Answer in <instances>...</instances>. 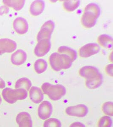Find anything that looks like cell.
I'll return each mask as SVG.
<instances>
[{
    "label": "cell",
    "instance_id": "cell-1",
    "mask_svg": "<svg viewBox=\"0 0 113 127\" xmlns=\"http://www.w3.org/2000/svg\"><path fill=\"white\" fill-rule=\"evenodd\" d=\"M79 73L81 77L86 79L85 85L89 89H96L102 84L103 76L98 69L94 66H84L80 69Z\"/></svg>",
    "mask_w": 113,
    "mask_h": 127
},
{
    "label": "cell",
    "instance_id": "cell-2",
    "mask_svg": "<svg viewBox=\"0 0 113 127\" xmlns=\"http://www.w3.org/2000/svg\"><path fill=\"white\" fill-rule=\"evenodd\" d=\"M100 8L97 4L91 3L86 6L84 9L81 22L84 27L90 29L95 25L100 15Z\"/></svg>",
    "mask_w": 113,
    "mask_h": 127
},
{
    "label": "cell",
    "instance_id": "cell-3",
    "mask_svg": "<svg viewBox=\"0 0 113 127\" xmlns=\"http://www.w3.org/2000/svg\"><path fill=\"white\" fill-rule=\"evenodd\" d=\"M49 62L51 68L58 72L70 68L73 62L70 56L66 54L54 53L50 56Z\"/></svg>",
    "mask_w": 113,
    "mask_h": 127
},
{
    "label": "cell",
    "instance_id": "cell-4",
    "mask_svg": "<svg viewBox=\"0 0 113 127\" xmlns=\"http://www.w3.org/2000/svg\"><path fill=\"white\" fill-rule=\"evenodd\" d=\"M42 89L44 93L54 101L61 99L66 93L65 87L61 84L52 85L49 83H45L42 86Z\"/></svg>",
    "mask_w": 113,
    "mask_h": 127
},
{
    "label": "cell",
    "instance_id": "cell-5",
    "mask_svg": "<svg viewBox=\"0 0 113 127\" xmlns=\"http://www.w3.org/2000/svg\"><path fill=\"white\" fill-rule=\"evenodd\" d=\"M2 95L3 99L10 104H14L18 100L25 99L28 96V93L23 89L6 88L2 91Z\"/></svg>",
    "mask_w": 113,
    "mask_h": 127
},
{
    "label": "cell",
    "instance_id": "cell-6",
    "mask_svg": "<svg viewBox=\"0 0 113 127\" xmlns=\"http://www.w3.org/2000/svg\"><path fill=\"white\" fill-rule=\"evenodd\" d=\"M55 26V24L52 20H48L44 23L38 33L37 40L38 42L42 39H51Z\"/></svg>",
    "mask_w": 113,
    "mask_h": 127
},
{
    "label": "cell",
    "instance_id": "cell-7",
    "mask_svg": "<svg viewBox=\"0 0 113 127\" xmlns=\"http://www.w3.org/2000/svg\"><path fill=\"white\" fill-rule=\"evenodd\" d=\"M66 113L68 115L78 117H83L87 115L88 109L86 105L79 104L68 107L66 108Z\"/></svg>",
    "mask_w": 113,
    "mask_h": 127
},
{
    "label": "cell",
    "instance_id": "cell-8",
    "mask_svg": "<svg viewBox=\"0 0 113 127\" xmlns=\"http://www.w3.org/2000/svg\"><path fill=\"white\" fill-rule=\"evenodd\" d=\"M100 51V47L96 43H89L82 47L79 51L81 57L87 58L97 54Z\"/></svg>",
    "mask_w": 113,
    "mask_h": 127
},
{
    "label": "cell",
    "instance_id": "cell-9",
    "mask_svg": "<svg viewBox=\"0 0 113 127\" xmlns=\"http://www.w3.org/2000/svg\"><path fill=\"white\" fill-rule=\"evenodd\" d=\"M52 111V105L51 103L48 101H43L38 109V114L41 119L47 120L51 117Z\"/></svg>",
    "mask_w": 113,
    "mask_h": 127
},
{
    "label": "cell",
    "instance_id": "cell-10",
    "mask_svg": "<svg viewBox=\"0 0 113 127\" xmlns=\"http://www.w3.org/2000/svg\"><path fill=\"white\" fill-rule=\"evenodd\" d=\"M34 49V53L38 57L43 56L48 54L51 48L49 39H42L38 42Z\"/></svg>",
    "mask_w": 113,
    "mask_h": 127
},
{
    "label": "cell",
    "instance_id": "cell-11",
    "mask_svg": "<svg viewBox=\"0 0 113 127\" xmlns=\"http://www.w3.org/2000/svg\"><path fill=\"white\" fill-rule=\"evenodd\" d=\"M17 48V44L14 41L9 39H0V55L6 53H12Z\"/></svg>",
    "mask_w": 113,
    "mask_h": 127
},
{
    "label": "cell",
    "instance_id": "cell-12",
    "mask_svg": "<svg viewBox=\"0 0 113 127\" xmlns=\"http://www.w3.org/2000/svg\"><path fill=\"white\" fill-rule=\"evenodd\" d=\"M15 31L19 34L26 33L28 29V24L26 19L22 17H18L15 19L13 23Z\"/></svg>",
    "mask_w": 113,
    "mask_h": 127
},
{
    "label": "cell",
    "instance_id": "cell-13",
    "mask_svg": "<svg viewBox=\"0 0 113 127\" xmlns=\"http://www.w3.org/2000/svg\"><path fill=\"white\" fill-rule=\"evenodd\" d=\"M16 121L19 125V127H33L32 119L28 113H20L16 117Z\"/></svg>",
    "mask_w": 113,
    "mask_h": 127
},
{
    "label": "cell",
    "instance_id": "cell-14",
    "mask_svg": "<svg viewBox=\"0 0 113 127\" xmlns=\"http://www.w3.org/2000/svg\"><path fill=\"white\" fill-rule=\"evenodd\" d=\"M27 59L26 53L22 50H18L12 54L11 62L14 65L20 66L25 63Z\"/></svg>",
    "mask_w": 113,
    "mask_h": 127
},
{
    "label": "cell",
    "instance_id": "cell-15",
    "mask_svg": "<svg viewBox=\"0 0 113 127\" xmlns=\"http://www.w3.org/2000/svg\"><path fill=\"white\" fill-rule=\"evenodd\" d=\"M29 96L31 101L34 103L39 104L41 103L44 99L43 93L40 88L32 87L29 91Z\"/></svg>",
    "mask_w": 113,
    "mask_h": 127
},
{
    "label": "cell",
    "instance_id": "cell-16",
    "mask_svg": "<svg viewBox=\"0 0 113 127\" xmlns=\"http://www.w3.org/2000/svg\"><path fill=\"white\" fill-rule=\"evenodd\" d=\"M45 8V3L42 0H36L30 5V12L33 16H38L40 15L43 11Z\"/></svg>",
    "mask_w": 113,
    "mask_h": 127
},
{
    "label": "cell",
    "instance_id": "cell-17",
    "mask_svg": "<svg viewBox=\"0 0 113 127\" xmlns=\"http://www.w3.org/2000/svg\"><path fill=\"white\" fill-rule=\"evenodd\" d=\"M97 41L102 46L108 49H112L113 39L112 37L106 34L101 35L99 36Z\"/></svg>",
    "mask_w": 113,
    "mask_h": 127
},
{
    "label": "cell",
    "instance_id": "cell-18",
    "mask_svg": "<svg viewBox=\"0 0 113 127\" xmlns=\"http://www.w3.org/2000/svg\"><path fill=\"white\" fill-rule=\"evenodd\" d=\"M31 82L26 78H22L17 81L15 84V89H23L28 91L31 87Z\"/></svg>",
    "mask_w": 113,
    "mask_h": 127
},
{
    "label": "cell",
    "instance_id": "cell-19",
    "mask_svg": "<svg viewBox=\"0 0 113 127\" xmlns=\"http://www.w3.org/2000/svg\"><path fill=\"white\" fill-rule=\"evenodd\" d=\"M25 0H3L5 5L12 8L16 11H19L23 8L25 4Z\"/></svg>",
    "mask_w": 113,
    "mask_h": 127
},
{
    "label": "cell",
    "instance_id": "cell-20",
    "mask_svg": "<svg viewBox=\"0 0 113 127\" xmlns=\"http://www.w3.org/2000/svg\"><path fill=\"white\" fill-rule=\"evenodd\" d=\"M58 52L61 54H65L70 56L73 62L76 59L77 57V52L74 49L68 47L61 46L58 48Z\"/></svg>",
    "mask_w": 113,
    "mask_h": 127
},
{
    "label": "cell",
    "instance_id": "cell-21",
    "mask_svg": "<svg viewBox=\"0 0 113 127\" xmlns=\"http://www.w3.org/2000/svg\"><path fill=\"white\" fill-rule=\"evenodd\" d=\"M48 66L46 62L43 59L37 60L34 64V69L36 73L41 74L45 72Z\"/></svg>",
    "mask_w": 113,
    "mask_h": 127
},
{
    "label": "cell",
    "instance_id": "cell-22",
    "mask_svg": "<svg viewBox=\"0 0 113 127\" xmlns=\"http://www.w3.org/2000/svg\"><path fill=\"white\" fill-rule=\"evenodd\" d=\"M80 3L79 0H66L63 3V7L67 12H73L78 8Z\"/></svg>",
    "mask_w": 113,
    "mask_h": 127
},
{
    "label": "cell",
    "instance_id": "cell-23",
    "mask_svg": "<svg viewBox=\"0 0 113 127\" xmlns=\"http://www.w3.org/2000/svg\"><path fill=\"white\" fill-rule=\"evenodd\" d=\"M112 119L107 116H103L100 119L98 122V127H111L112 126Z\"/></svg>",
    "mask_w": 113,
    "mask_h": 127
},
{
    "label": "cell",
    "instance_id": "cell-24",
    "mask_svg": "<svg viewBox=\"0 0 113 127\" xmlns=\"http://www.w3.org/2000/svg\"><path fill=\"white\" fill-rule=\"evenodd\" d=\"M44 127H61L60 120L56 118H49L46 120L43 124Z\"/></svg>",
    "mask_w": 113,
    "mask_h": 127
},
{
    "label": "cell",
    "instance_id": "cell-25",
    "mask_svg": "<svg viewBox=\"0 0 113 127\" xmlns=\"http://www.w3.org/2000/svg\"><path fill=\"white\" fill-rule=\"evenodd\" d=\"M102 109L105 114L110 116L113 115V103L111 102H107L103 105Z\"/></svg>",
    "mask_w": 113,
    "mask_h": 127
},
{
    "label": "cell",
    "instance_id": "cell-26",
    "mask_svg": "<svg viewBox=\"0 0 113 127\" xmlns=\"http://www.w3.org/2000/svg\"><path fill=\"white\" fill-rule=\"evenodd\" d=\"M106 72L109 75L112 76V74H113V64H112L108 65L107 67H106Z\"/></svg>",
    "mask_w": 113,
    "mask_h": 127
},
{
    "label": "cell",
    "instance_id": "cell-27",
    "mask_svg": "<svg viewBox=\"0 0 113 127\" xmlns=\"http://www.w3.org/2000/svg\"><path fill=\"white\" fill-rule=\"evenodd\" d=\"M9 12V8L6 6H2L0 8V15H3Z\"/></svg>",
    "mask_w": 113,
    "mask_h": 127
},
{
    "label": "cell",
    "instance_id": "cell-28",
    "mask_svg": "<svg viewBox=\"0 0 113 127\" xmlns=\"http://www.w3.org/2000/svg\"><path fill=\"white\" fill-rule=\"evenodd\" d=\"M69 127H85V126L82 123L79 122H76L72 123Z\"/></svg>",
    "mask_w": 113,
    "mask_h": 127
},
{
    "label": "cell",
    "instance_id": "cell-29",
    "mask_svg": "<svg viewBox=\"0 0 113 127\" xmlns=\"http://www.w3.org/2000/svg\"><path fill=\"white\" fill-rule=\"evenodd\" d=\"M6 87V83L2 78L0 77V89H3Z\"/></svg>",
    "mask_w": 113,
    "mask_h": 127
},
{
    "label": "cell",
    "instance_id": "cell-30",
    "mask_svg": "<svg viewBox=\"0 0 113 127\" xmlns=\"http://www.w3.org/2000/svg\"><path fill=\"white\" fill-rule=\"evenodd\" d=\"M2 101V100L1 97V96L0 95V105L1 104Z\"/></svg>",
    "mask_w": 113,
    "mask_h": 127
}]
</instances>
